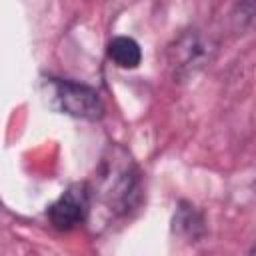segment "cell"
Instances as JSON below:
<instances>
[{"label":"cell","instance_id":"cell-1","mask_svg":"<svg viewBox=\"0 0 256 256\" xmlns=\"http://www.w3.org/2000/svg\"><path fill=\"white\" fill-rule=\"evenodd\" d=\"M138 192V172L130 158L124 154L122 162L112 154V160L104 162L102 172V196L104 200L120 212L130 210L134 196Z\"/></svg>","mask_w":256,"mask_h":256},{"label":"cell","instance_id":"cell-2","mask_svg":"<svg viewBox=\"0 0 256 256\" xmlns=\"http://www.w3.org/2000/svg\"><path fill=\"white\" fill-rule=\"evenodd\" d=\"M214 44L196 30H188L176 38L168 48V62L174 70V78H190L202 70L214 54Z\"/></svg>","mask_w":256,"mask_h":256},{"label":"cell","instance_id":"cell-3","mask_svg":"<svg viewBox=\"0 0 256 256\" xmlns=\"http://www.w3.org/2000/svg\"><path fill=\"white\" fill-rule=\"evenodd\" d=\"M52 88L60 110L68 116L90 122L104 116V102L94 88L72 80H52Z\"/></svg>","mask_w":256,"mask_h":256},{"label":"cell","instance_id":"cell-4","mask_svg":"<svg viewBox=\"0 0 256 256\" xmlns=\"http://www.w3.org/2000/svg\"><path fill=\"white\" fill-rule=\"evenodd\" d=\"M88 192L86 186H70L58 200L48 208V220L56 230L68 232L80 226L88 214Z\"/></svg>","mask_w":256,"mask_h":256},{"label":"cell","instance_id":"cell-5","mask_svg":"<svg viewBox=\"0 0 256 256\" xmlns=\"http://www.w3.org/2000/svg\"><path fill=\"white\" fill-rule=\"evenodd\" d=\"M172 232L188 242H198L206 234V220L204 214L190 202H180L174 218H172Z\"/></svg>","mask_w":256,"mask_h":256},{"label":"cell","instance_id":"cell-6","mask_svg":"<svg viewBox=\"0 0 256 256\" xmlns=\"http://www.w3.org/2000/svg\"><path fill=\"white\" fill-rule=\"evenodd\" d=\"M108 58L124 70H134L142 62V48L132 36H114L108 42Z\"/></svg>","mask_w":256,"mask_h":256},{"label":"cell","instance_id":"cell-7","mask_svg":"<svg viewBox=\"0 0 256 256\" xmlns=\"http://www.w3.org/2000/svg\"><path fill=\"white\" fill-rule=\"evenodd\" d=\"M232 20L236 24V30H244L256 24V4L254 2H244V4H236L232 10Z\"/></svg>","mask_w":256,"mask_h":256},{"label":"cell","instance_id":"cell-8","mask_svg":"<svg viewBox=\"0 0 256 256\" xmlns=\"http://www.w3.org/2000/svg\"><path fill=\"white\" fill-rule=\"evenodd\" d=\"M250 256H256V248H254V250H252V252H250Z\"/></svg>","mask_w":256,"mask_h":256}]
</instances>
